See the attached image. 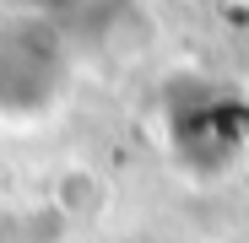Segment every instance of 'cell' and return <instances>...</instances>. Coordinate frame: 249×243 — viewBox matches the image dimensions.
Here are the masks:
<instances>
[{
  "mask_svg": "<svg viewBox=\"0 0 249 243\" xmlns=\"http://www.w3.org/2000/svg\"><path fill=\"white\" fill-rule=\"evenodd\" d=\"M65 97V49L44 27L0 32V119H44Z\"/></svg>",
  "mask_w": 249,
  "mask_h": 243,
  "instance_id": "6da1fadb",
  "label": "cell"
}]
</instances>
